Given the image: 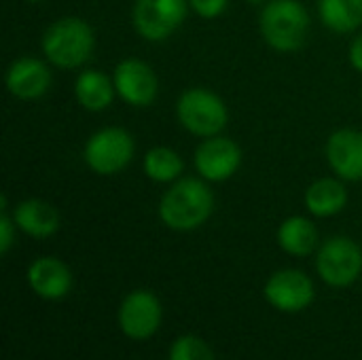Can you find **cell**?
<instances>
[{
	"label": "cell",
	"mask_w": 362,
	"mask_h": 360,
	"mask_svg": "<svg viewBox=\"0 0 362 360\" xmlns=\"http://www.w3.org/2000/svg\"><path fill=\"white\" fill-rule=\"evenodd\" d=\"M214 210V193L204 178L176 180L159 202V219L172 231L199 229Z\"/></svg>",
	"instance_id": "6da1fadb"
},
{
	"label": "cell",
	"mask_w": 362,
	"mask_h": 360,
	"mask_svg": "<svg viewBox=\"0 0 362 360\" xmlns=\"http://www.w3.org/2000/svg\"><path fill=\"white\" fill-rule=\"evenodd\" d=\"M40 45L51 66L72 70L83 66L91 57L95 47V34L85 19L62 17L45 30Z\"/></svg>",
	"instance_id": "7a4b0ae2"
},
{
	"label": "cell",
	"mask_w": 362,
	"mask_h": 360,
	"mask_svg": "<svg viewBox=\"0 0 362 360\" xmlns=\"http://www.w3.org/2000/svg\"><path fill=\"white\" fill-rule=\"evenodd\" d=\"M261 34L280 53L299 51L310 34V15L299 0H269L261 11Z\"/></svg>",
	"instance_id": "3957f363"
},
{
	"label": "cell",
	"mask_w": 362,
	"mask_h": 360,
	"mask_svg": "<svg viewBox=\"0 0 362 360\" xmlns=\"http://www.w3.org/2000/svg\"><path fill=\"white\" fill-rule=\"evenodd\" d=\"M176 117L189 134L199 138H212L225 129L229 121V110L214 91L193 87L178 98Z\"/></svg>",
	"instance_id": "277c9868"
},
{
	"label": "cell",
	"mask_w": 362,
	"mask_h": 360,
	"mask_svg": "<svg viewBox=\"0 0 362 360\" xmlns=\"http://www.w3.org/2000/svg\"><path fill=\"white\" fill-rule=\"evenodd\" d=\"M136 142L123 127H104L91 134L83 149L87 168L100 176H115L123 172L134 159Z\"/></svg>",
	"instance_id": "5b68a950"
},
{
	"label": "cell",
	"mask_w": 362,
	"mask_h": 360,
	"mask_svg": "<svg viewBox=\"0 0 362 360\" xmlns=\"http://www.w3.org/2000/svg\"><path fill=\"white\" fill-rule=\"evenodd\" d=\"M316 272L331 289H348L362 274V248L346 236L329 238L316 250Z\"/></svg>",
	"instance_id": "8992f818"
},
{
	"label": "cell",
	"mask_w": 362,
	"mask_h": 360,
	"mask_svg": "<svg viewBox=\"0 0 362 360\" xmlns=\"http://www.w3.org/2000/svg\"><path fill=\"white\" fill-rule=\"evenodd\" d=\"M163 323V306L159 297L146 289L132 291L117 310V325L132 342H146L157 335Z\"/></svg>",
	"instance_id": "52a82bcc"
},
{
	"label": "cell",
	"mask_w": 362,
	"mask_h": 360,
	"mask_svg": "<svg viewBox=\"0 0 362 360\" xmlns=\"http://www.w3.org/2000/svg\"><path fill=\"white\" fill-rule=\"evenodd\" d=\"M189 0H136L132 21L136 32L151 42L170 38L187 19Z\"/></svg>",
	"instance_id": "ba28073f"
},
{
	"label": "cell",
	"mask_w": 362,
	"mask_h": 360,
	"mask_svg": "<svg viewBox=\"0 0 362 360\" xmlns=\"http://www.w3.org/2000/svg\"><path fill=\"white\" fill-rule=\"evenodd\" d=\"M265 301L282 314H299L316 299V286L301 269H280L263 286Z\"/></svg>",
	"instance_id": "9c48e42d"
},
{
	"label": "cell",
	"mask_w": 362,
	"mask_h": 360,
	"mask_svg": "<svg viewBox=\"0 0 362 360\" xmlns=\"http://www.w3.org/2000/svg\"><path fill=\"white\" fill-rule=\"evenodd\" d=\"M115 89L119 93V98L136 108H146L157 100L159 93V79L155 74V70L142 62V59H123L117 64L115 74Z\"/></svg>",
	"instance_id": "30bf717a"
},
{
	"label": "cell",
	"mask_w": 362,
	"mask_h": 360,
	"mask_svg": "<svg viewBox=\"0 0 362 360\" xmlns=\"http://www.w3.org/2000/svg\"><path fill=\"white\" fill-rule=\"evenodd\" d=\"M195 170L208 182L229 180L242 166V149L225 136L204 138L195 151Z\"/></svg>",
	"instance_id": "8fae6325"
},
{
	"label": "cell",
	"mask_w": 362,
	"mask_h": 360,
	"mask_svg": "<svg viewBox=\"0 0 362 360\" xmlns=\"http://www.w3.org/2000/svg\"><path fill=\"white\" fill-rule=\"evenodd\" d=\"M30 291L45 301H62L72 291V272L57 257H38L28 265Z\"/></svg>",
	"instance_id": "7c38bea8"
},
{
	"label": "cell",
	"mask_w": 362,
	"mask_h": 360,
	"mask_svg": "<svg viewBox=\"0 0 362 360\" xmlns=\"http://www.w3.org/2000/svg\"><path fill=\"white\" fill-rule=\"evenodd\" d=\"M327 161L331 170L350 182L362 180V132L337 129L327 140Z\"/></svg>",
	"instance_id": "4fadbf2b"
},
{
	"label": "cell",
	"mask_w": 362,
	"mask_h": 360,
	"mask_svg": "<svg viewBox=\"0 0 362 360\" xmlns=\"http://www.w3.org/2000/svg\"><path fill=\"white\" fill-rule=\"evenodd\" d=\"M4 83L17 100H38L51 87V70L36 57H19L8 66Z\"/></svg>",
	"instance_id": "5bb4252c"
},
{
	"label": "cell",
	"mask_w": 362,
	"mask_h": 360,
	"mask_svg": "<svg viewBox=\"0 0 362 360\" xmlns=\"http://www.w3.org/2000/svg\"><path fill=\"white\" fill-rule=\"evenodd\" d=\"M13 221L19 231L34 240H47L59 229V212L45 199H23L13 210Z\"/></svg>",
	"instance_id": "9a60e30c"
},
{
	"label": "cell",
	"mask_w": 362,
	"mask_h": 360,
	"mask_svg": "<svg viewBox=\"0 0 362 360\" xmlns=\"http://www.w3.org/2000/svg\"><path fill=\"white\" fill-rule=\"evenodd\" d=\"M316 225L305 216H288L278 227V244L291 257H310L320 248Z\"/></svg>",
	"instance_id": "2e32d148"
},
{
	"label": "cell",
	"mask_w": 362,
	"mask_h": 360,
	"mask_svg": "<svg viewBox=\"0 0 362 360\" xmlns=\"http://www.w3.org/2000/svg\"><path fill=\"white\" fill-rule=\"evenodd\" d=\"M305 208L312 216L331 219L339 214L348 204V191L337 178H320L305 191Z\"/></svg>",
	"instance_id": "e0dca14e"
},
{
	"label": "cell",
	"mask_w": 362,
	"mask_h": 360,
	"mask_svg": "<svg viewBox=\"0 0 362 360\" xmlns=\"http://www.w3.org/2000/svg\"><path fill=\"white\" fill-rule=\"evenodd\" d=\"M115 81H110L100 70H83L74 83V95L85 110L100 112L106 110L115 100Z\"/></svg>",
	"instance_id": "ac0fdd59"
},
{
	"label": "cell",
	"mask_w": 362,
	"mask_h": 360,
	"mask_svg": "<svg viewBox=\"0 0 362 360\" xmlns=\"http://www.w3.org/2000/svg\"><path fill=\"white\" fill-rule=\"evenodd\" d=\"M318 13L322 23L339 34L362 25V0H318Z\"/></svg>",
	"instance_id": "d6986e66"
},
{
	"label": "cell",
	"mask_w": 362,
	"mask_h": 360,
	"mask_svg": "<svg viewBox=\"0 0 362 360\" xmlns=\"http://www.w3.org/2000/svg\"><path fill=\"white\" fill-rule=\"evenodd\" d=\"M142 168H144V174L151 180L165 185V182H176L180 178V174L185 170V161L174 149L155 146L144 155Z\"/></svg>",
	"instance_id": "ffe728a7"
},
{
	"label": "cell",
	"mask_w": 362,
	"mask_h": 360,
	"mask_svg": "<svg viewBox=\"0 0 362 360\" xmlns=\"http://www.w3.org/2000/svg\"><path fill=\"white\" fill-rule=\"evenodd\" d=\"M168 360H216L208 342L195 335H180L172 342Z\"/></svg>",
	"instance_id": "44dd1931"
},
{
	"label": "cell",
	"mask_w": 362,
	"mask_h": 360,
	"mask_svg": "<svg viewBox=\"0 0 362 360\" xmlns=\"http://www.w3.org/2000/svg\"><path fill=\"white\" fill-rule=\"evenodd\" d=\"M15 221L13 214H8L6 210H0V255H8L13 244H15Z\"/></svg>",
	"instance_id": "7402d4cb"
},
{
	"label": "cell",
	"mask_w": 362,
	"mask_h": 360,
	"mask_svg": "<svg viewBox=\"0 0 362 360\" xmlns=\"http://www.w3.org/2000/svg\"><path fill=\"white\" fill-rule=\"evenodd\" d=\"M189 4H191V8L199 17H204V19H216L218 15L225 13L229 0H189Z\"/></svg>",
	"instance_id": "603a6c76"
},
{
	"label": "cell",
	"mask_w": 362,
	"mask_h": 360,
	"mask_svg": "<svg viewBox=\"0 0 362 360\" xmlns=\"http://www.w3.org/2000/svg\"><path fill=\"white\" fill-rule=\"evenodd\" d=\"M348 57H350V64H352V68H354V70H358V72H362V34L361 36H356V38L352 40Z\"/></svg>",
	"instance_id": "cb8c5ba5"
},
{
	"label": "cell",
	"mask_w": 362,
	"mask_h": 360,
	"mask_svg": "<svg viewBox=\"0 0 362 360\" xmlns=\"http://www.w3.org/2000/svg\"><path fill=\"white\" fill-rule=\"evenodd\" d=\"M246 2H250V4H261V2H265V0H246Z\"/></svg>",
	"instance_id": "d4e9b609"
},
{
	"label": "cell",
	"mask_w": 362,
	"mask_h": 360,
	"mask_svg": "<svg viewBox=\"0 0 362 360\" xmlns=\"http://www.w3.org/2000/svg\"><path fill=\"white\" fill-rule=\"evenodd\" d=\"M25 2H32V4H36V2H42V0H25Z\"/></svg>",
	"instance_id": "484cf974"
}]
</instances>
